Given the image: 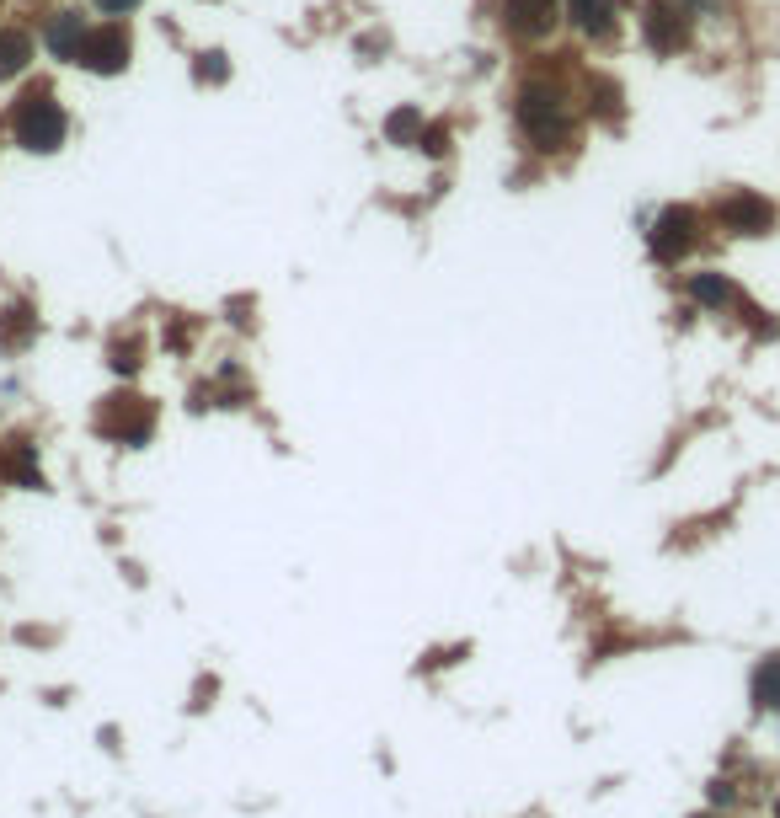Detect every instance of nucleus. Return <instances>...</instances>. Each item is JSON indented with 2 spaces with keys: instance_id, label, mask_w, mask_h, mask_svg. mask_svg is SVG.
Here are the masks:
<instances>
[{
  "instance_id": "obj_1",
  "label": "nucleus",
  "mask_w": 780,
  "mask_h": 818,
  "mask_svg": "<svg viewBox=\"0 0 780 818\" xmlns=\"http://www.w3.org/2000/svg\"><path fill=\"white\" fill-rule=\"evenodd\" d=\"M513 118H519V129L529 134V145H540V150H556V145L572 140V102H567V91L551 86V81L519 86Z\"/></svg>"
},
{
  "instance_id": "obj_2",
  "label": "nucleus",
  "mask_w": 780,
  "mask_h": 818,
  "mask_svg": "<svg viewBox=\"0 0 780 818\" xmlns=\"http://www.w3.org/2000/svg\"><path fill=\"white\" fill-rule=\"evenodd\" d=\"M65 107L54 102V91L49 86H33V91H22L17 107H11V134H17V145L22 150H38V156H49V150L65 145Z\"/></svg>"
},
{
  "instance_id": "obj_3",
  "label": "nucleus",
  "mask_w": 780,
  "mask_h": 818,
  "mask_svg": "<svg viewBox=\"0 0 780 818\" xmlns=\"http://www.w3.org/2000/svg\"><path fill=\"white\" fill-rule=\"evenodd\" d=\"M716 225H722L727 236H770L775 230V204L738 188V193H727L722 204H716Z\"/></svg>"
},
{
  "instance_id": "obj_4",
  "label": "nucleus",
  "mask_w": 780,
  "mask_h": 818,
  "mask_svg": "<svg viewBox=\"0 0 780 818\" xmlns=\"http://www.w3.org/2000/svg\"><path fill=\"white\" fill-rule=\"evenodd\" d=\"M97 428H102V434H113L118 444H145L150 428H155V412H150L145 396H107Z\"/></svg>"
},
{
  "instance_id": "obj_5",
  "label": "nucleus",
  "mask_w": 780,
  "mask_h": 818,
  "mask_svg": "<svg viewBox=\"0 0 780 818\" xmlns=\"http://www.w3.org/2000/svg\"><path fill=\"white\" fill-rule=\"evenodd\" d=\"M695 241H700V214L690 204L663 209L658 225H652V257H658V262H679Z\"/></svg>"
},
{
  "instance_id": "obj_6",
  "label": "nucleus",
  "mask_w": 780,
  "mask_h": 818,
  "mask_svg": "<svg viewBox=\"0 0 780 818\" xmlns=\"http://www.w3.org/2000/svg\"><path fill=\"white\" fill-rule=\"evenodd\" d=\"M642 33L658 54H679L684 43H690V11H684L679 0H652L647 17H642Z\"/></svg>"
},
{
  "instance_id": "obj_7",
  "label": "nucleus",
  "mask_w": 780,
  "mask_h": 818,
  "mask_svg": "<svg viewBox=\"0 0 780 818\" xmlns=\"http://www.w3.org/2000/svg\"><path fill=\"white\" fill-rule=\"evenodd\" d=\"M75 65H86V70H97V75H118L123 65H129V33H123L118 22L91 27L86 43H81V54H75Z\"/></svg>"
},
{
  "instance_id": "obj_8",
  "label": "nucleus",
  "mask_w": 780,
  "mask_h": 818,
  "mask_svg": "<svg viewBox=\"0 0 780 818\" xmlns=\"http://www.w3.org/2000/svg\"><path fill=\"white\" fill-rule=\"evenodd\" d=\"M561 22V0H503V27L513 38L535 43Z\"/></svg>"
},
{
  "instance_id": "obj_9",
  "label": "nucleus",
  "mask_w": 780,
  "mask_h": 818,
  "mask_svg": "<svg viewBox=\"0 0 780 818\" xmlns=\"http://www.w3.org/2000/svg\"><path fill=\"white\" fill-rule=\"evenodd\" d=\"M567 17L583 38H610L620 22V0H567Z\"/></svg>"
},
{
  "instance_id": "obj_10",
  "label": "nucleus",
  "mask_w": 780,
  "mask_h": 818,
  "mask_svg": "<svg viewBox=\"0 0 780 818\" xmlns=\"http://www.w3.org/2000/svg\"><path fill=\"white\" fill-rule=\"evenodd\" d=\"M86 33H91V27L81 22V11H54L43 43H49L59 59H75V54H81V43H86Z\"/></svg>"
},
{
  "instance_id": "obj_11",
  "label": "nucleus",
  "mask_w": 780,
  "mask_h": 818,
  "mask_svg": "<svg viewBox=\"0 0 780 818\" xmlns=\"http://www.w3.org/2000/svg\"><path fill=\"white\" fill-rule=\"evenodd\" d=\"M27 59H33V38H27L22 27H0V81L22 75Z\"/></svg>"
},
{
  "instance_id": "obj_12",
  "label": "nucleus",
  "mask_w": 780,
  "mask_h": 818,
  "mask_svg": "<svg viewBox=\"0 0 780 818\" xmlns=\"http://www.w3.org/2000/svg\"><path fill=\"white\" fill-rule=\"evenodd\" d=\"M690 300L722 311V305H738V289H732V279H722V273H695V279H690Z\"/></svg>"
},
{
  "instance_id": "obj_13",
  "label": "nucleus",
  "mask_w": 780,
  "mask_h": 818,
  "mask_svg": "<svg viewBox=\"0 0 780 818\" xmlns=\"http://www.w3.org/2000/svg\"><path fill=\"white\" fill-rule=\"evenodd\" d=\"M748 690H754V706H759V712H780V653H770V658L759 663V669H754V685H748Z\"/></svg>"
},
{
  "instance_id": "obj_14",
  "label": "nucleus",
  "mask_w": 780,
  "mask_h": 818,
  "mask_svg": "<svg viewBox=\"0 0 780 818\" xmlns=\"http://www.w3.org/2000/svg\"><path fill=\"white\" fill-rule=\"evenodd\" d=\"M33 337V311L27 305H11L6 311V332H0V348H22Z\"/></svg>"
},
{
  "instance_id": "obj_15",
  "label": "nucleus",
  "mask_w": 780,
  "mask_h": 818,
  "mask_svg": "<svg viewBox=\"0 0 780 818\" xmlns=\"http://www.w3.org/2000/svg\"><path fill=\"white\" fill-rule=\"evenodd\" d=\"M6 471L17 476L22 487H43V476H38V466H33V444H17V450H11V460H6Z\"/></svg>"
},
{
  "instance_id": "obj_16",
  "label": "nucleus",
  "mask_w": 780,
  "mask_h": 818,
  "mask_svg": "<svg viewBox=\"0 0 780 818\" xmlns=\"http://www.w3.org/2000/svg\"><path fill=\"white\" fill-rule=\"evenodd\" d=\"M385 129H390V140H396V145H407L412 134H423V113H417V107H401V113L385 123Z\"/></svg>"
},
{
  "instance_id": "obj_17",
  "label": "nucleus",
  "mask_w": 780,
  "mask_h": 818,
  "mask_svg": "<svg viewBox=\"0 0 780 818\" xmlns=\"http://www.w3.org/2000/svg\"><path fill=\"white\" fill-rule=\"evenodd\" d=\"M588 97H594V107H599L604 118H615V113H620V86H610V81H594V86H588Z\"/></svg>"
},
{
  "instance_id": "obj_18",
  "label": "nucleus",
  "mask_w": 780,
  "mask_h": 818,
  "mask_svg": "<svg viewBox=\"0 0 780 818\" xmlns=\"http://www.w3.org/2000/svg\"><path fill=\"white\" fill-rule=\"evenodd\" d=\"M417 145H423L428 156H444V150H449V134H444V129H428V134H417Z\"/></svg>"
},
{
  "instance_id": "obj_19",
  "label": "nucleus",
  "mask_w": 780,
  "mask_h": 818,
  "mask_svg": "<svg viewBox=\"0 0 780 818\" xmlns=\"http://www.w3.org/2000/svg\"><path fill=\"white\" fill-rule=\"evenodd\" d=\"M97 6H102V11H113V17H123V11H134L139 0H97Z\"/></svg>"
},
{
  "instance_id": "obj_20",
  "label": "nucleus",
  "mask_w": 780,
  "mask_h": 818,
  "mask_svg": "<svg viewBox=\"0 0 780 818\" xmlns=\"http://www.w3.org/2000/svg\"><path fill=\"white\" fill-rule=\"evenodd\" d=\"M775 818H780V802H775Z\"/></svg>"
},
{
  "instance_id": "obj_21",
  "label": "nucleus",
  "mask_w": 780,
  "mask_h": 818,
  "mask_svg": "<svg viewBox=\"0 0 780 818\" xmlns=\"http://www.w3.org/2000/svg\"><path fill=\"white\" fill-rule=\"evenodd\" d=\"M700 818H711V813H700Z\"/></svg>"
}]
</instances>
